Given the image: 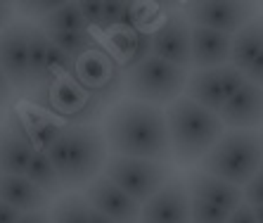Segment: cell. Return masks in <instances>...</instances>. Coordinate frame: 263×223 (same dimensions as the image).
<instances>
[{
  "mask_svg": "<svg viewBox=\"0 0 263 223\" xmlns=\"http://www.w3.org/2000/svg\"><path fill=\"white\" fill-rule=\"evenodd\" d=\"M104 140L111 155L171 161L166 112L138 100H121L104 117Z\"/></svg>",
  "mask_w": 263,
  "mask_h": 223,
  "instance_id": "1",
  "label": "cell"
},
{
  "mask_svg": "<svg viewBox=\"0 0 263 223\" xmlns=\"http://www.w3.org/2000/svg\"><path fill=\"white\" fill-rule=\"evenodd\" d=\"M166 124L171 138V157L180 166H195L226 136V126L216 112H209L190 98H178L166 107Z\"/></svg>",
  "mask_w": 263,
  "mask_h": 223,
  "instance_id": "2",
  "label": "cell"
},
{
  "mask_svg": "<svg viewBox=\"0 0 263 223\" xmlns=\"http://www.w3.org/2000/svg\"><path fill=\"white\" fill-rule=\"evenodd\" d=\"M261 133H256V131H226V136L199 161V171L245 190L247 183L261 171Z\"/></svg>",
  "mask_w": 263,
  "mask_h": 223,
  "instance_id": "3",
  "label": "cell"
},
{
  "mask_svg": "<svg viewBox=\"0 0 263 223\" xmlns=\"http://www.w3.org/2000/svg\"><path fill=\"white\" fill-rule=\"evenodd\" d=\"M190 69H180L159 57H147L123 76V93L128 100H138L152 107H168L185 95Z\"/></svg>",
  "mask_w": 263,
  "mask_h": 223,
  "instance_id": "4",
  "label": "cell"
},
{
  "mask_svg": "<svg viewBox=\"0 0 263 223\" xmlns=\"http://www.w3.org/2000/svg\"><path fill=\"white\" fill-rule=\"evenodd\" d=\"M64 145H67V180L64 190L88 188L92 180L102 176L104 164L109 159V147L102 128L95 124L64 126Z\"/></svg>",
  "mask_w": 263,
  "mask_h": 223,
  "instance_id": "5",
  "label": "cell"
},
{
  "mask_svg": "<svg viewBox=\"0 0 263 223\" xmlns=\"http://www.w3.org/2000/svg\"><path fill=\"white\" fill-rule=\"evenodd\" d=\"M107 178L119 185L130 199L138 205H145L152 199L164 185L173 180V171L168 161H152V159H133V157L109 155L102 171Z\"/></svg>",
  "mask_w": 263,
  "mask_h": 223,
  "instance_id": "6",
  "label": "cell"
},
{
  "mask_svg": "<svg viewBox=\"0 0 263 223\" xmlns=\"http://www.w3.org/2000/svg\"><path fill=\"white\" fill-rule=\"evenodd\" d=\"M73 81L79 83L88 95L107 105L119 88H123V67L117 62L107 48L95 45L88 52L73 60Z\"/></svg>",
  "mask_w": 263,
  "mask_h": 223,
  "instance_id": "7",
  "label": "cell"
},
{
  "mask_svg": "<svg viewBox=\"0 0 263 223\" xmlns=\"http://www.w3.org/2000/svg\"><path fill=\"white\" fill-rule=\"evenodd\" d=\"M245 74L237 71L233 64L192 71L187 79V86H185V98H190L199 107L218 114L228 100L245 86Z\"/></svg>",
  "mask_w": 263,
  "mask_h": 223,
  "instance_id": "8",
  "label": "cell"
},
{
  "mask_svg": "<svg viewBox=\"0 0 263 223\" xmlns=\"http://www.w3.org/2000/svg\"><path fill=\"white\" fill-rule=\"evenodd\" d=\"M183 14L190 22V26H202V29L235 36L242 26H247L256 17V7L249 5V3L211 0V3H190V5H185Z\"/></svg>",
  "mask_w": 263,
  "mask_h": 223,
  "instance_id": "9",
  "label": "cell"
},
{
  "mask_svg": "<svg viewBox=\"0 0 263 223\" xmlns=\"http://www.w3.org/2000/svg\"><path fill=\"white\" fill-rule=\"evenodd\" d=\"M41 102L50 109H55L57 114L69 119V124L76 126H88L98 119L100 109H102V102L95 100L92 95H88L83 88L73 81V76L60 81L55 88H50L45 95H41Z\"/></svg>",
  "mask_w": 263,
  "mask_h": 223,
  "instance_id": "10",
  "label": "cell"
},
{
  "mask_svg": "<svg viewBox=\"0 0 263 223\" xmlns=\"http://www.w3.org/2000/svg\"><path fill=\"white\" fill-rule=\"evenodd\" d=\"M190 29L192 26L183 12L166 14L164 22L152 31V55L180 69H192Z\"/></svg>",
  "mask_w": 263,
  "mask_h": 223,
  "instance_id": "11",
  "label": "cell"
},
{
  "mask_svg": "<svg viewBox=\"0 0 263 223\" xmlns=\"http://www.w3.org/2000/svg\"><path fill=\"white\" fill-rule=\"evenodd\" d=\"M33 24L14 22L0 33V69L14 90L29 88V38Z\"/></svg>",
  "mask_w": 263,
  "mask_h": 223,
  "instance_id": "12",
  "label": "cell"
},
{
  "mask_svg": "<svg viewBox=\"0 0 263 223\" xmlns=\"http://www.w3.org/2000/svg\"><path fill=\"white\" fill-rule=\"evenodd\" d=\"M190 202L185 180L173 178L142 205L138 223H190Z\"/></svg>",
  "mask_w": 263,
  "mask_h": 223,
  "instance_id": "13",
  "label": "cell"
},
{
  "mask_svg": "<svg viewBox=\"0 0 263 223\" xmlns=\"http://www.w3.org/2000/svg\"><path fill=\"white\" fill-rule=\"evenodd\" d=\"M83 197L88 199V205L95 211L104 214L107 218L117 223H138L140 221V209L135 199H130L119 185H114L107 176H98L90 185L86 188Z\"/></svg>",
  "mask_w": 263,
  "mask_h": 223,
  "instance_id": "14",
  "label": "cell"
},
{
  "mask_svg": "<svg viewBox=\"0 0 263 223\" xmlns=\"http://www.w3.org/2000/svg\"><path fill=\"white\" fill-rule=\"evenodd\" d=\"M36 155V145L29 131L22 126L17 114L0 126V171L3 176H26L31 159Z\"/></svg>",
  "mask_w": 263,
  "mask_h": 223,
  "instance_id": "15",
  "label": "cell"
},
{
  "mask_svg": "<svg viewBox=\"0 0 263 223\" xmlns=\"http://www.w3.org/2000/svg\"><path fill=\"white\" fill-rule=\"evenodd\" d=\"M218 117L230 131H254L263 126V88L245 81V86L228 100Z\"/></svg>",
  "mask_w": 263,
  "mask_h": 223,
  "instance_id": "16",
  "label": "cell"
},
{
  "mask_svg": "<svg viewBox=\"0 0 263 223\" xmlns=\"http://www.w3.org/2000/svg\"><path fill=\"white\" fill-rule=\"evenodd\" d=\"M190 60L192 71H204V69H216L230 64V52H233V36L202 26L190 29Z\"/></svg>",
  "mask_w": 263,
  "mask_h": 223,
  "instance_id": "17",
  "label": "cell"
},
{
  "mask_svg": "<svg viewBox=\"0 0 263 223\" xmlns=\"http://www.w3.org/2000/svg\"><path fill=\"white\" fill-rule=\"evenodd\" d=\"M187 192L192 199H202L206 205H214L218 209H226L233 214L237 207L245 205V190L237 185H230L226 180L214 178L204 171H192L185 180Z\"/></svg>",
  "mask_w": 263,
  "mask_h": 223,
  "instance_id": "18",
  "label": "cell"
},
{
  "mask_svg": "<svg viewBox=\"0 0 263 223\" xmlns=\"http://www.w3.org/2000/svg\"><path fill=\"white\" fill-rule=\"evenodd\" d=\"M109 52L128 71L135 64L145 62L147 57H152V33H145L140 29L109 31Z\"/></svg>",
  "mask_w": 263,
  "mask_h": 223,
  "instance_id": "19",
  "label": "cell"
},
{
  "mask_svg": "<svg viewBox=\"0 0 263 223\" xmlns=\"http://www.w3.org/2000/svg\"><path fill=\"white\" fill-rule=\"evenodd\" d=\"M0 199L14 207L22 214L45 211L50 207V197L41 188H36L26 176H3L0 180Z\"/></svg>",
  "mask_w": 263,
  "mask_h": 223,
  "instance_id": "20",
  "label": "cell"
},
{
  "mask_svg": "<svg viewBox=\"0 0 263 223\" xmlns=\"http://www.w3.org/2000/svg\"><path fill=\"white\" fill-rule=\"evenodd\" d=\"M263 50V17L256 14L247 26H242L233 36V52H230V64L237 71L245 74L249 64L256 60V55Z\"/></svg>",
  "mask_w": 263,
  "mask_h": 223,
  "instance_id": "21",
  "label": "cell"
},
{
  "mask_svg": "<svg viewBox=\"0 0 263 223\" xmlns=\"http://www.w3.org/2000/svg\"><path fill=\"white\" fill-rule=\"evenodd\" d=\"M90 211L92 207L88 205V199L79 192L64 195L57 199L52 211H50V221L52 223H90Z\"/></svg>",
  "mask_w": 263,
  "mask_h": 223,
  "instance_id": "22",
  "label": "cell"
},
{
  "mask_svg": "<svg viewBox=\"0 0 263 223\" xmlns=\"http://www.w3.org/2000/svg\"><path fill=\"white\" fill-rule=\"evenodd\" d=\"M26 178H29L36 188H41L48 197L60 195V192L64 190L60 178H57V174H55V166L50 164L48 155H45L43 150H36V155H33L29 169H26Z\"/></svg>",
  "mask_w": 263,
  "mask_h": 223,
  "instance_id": "23",
  "label": "cell"
},
{
  "mask_svg": "<svg viewBox=\"0 0 263 223\" xmlns=\"http://www.w3.org/2000/svg\"><path fill=\"white\" fill-rule=\"evenodd\" d=\"M43 33H67V31H83L88 29L86 19L79 10V3H64L55 14L41 22Z\"/></svg>",
  "mask_w": 263,
  "mask_h": 223,
  "instance_id": "24",
  "label": "cell"
},
{
  "mask_svg": "<svg viewBox=\"0 0 263 223\" xmlns=\"http://www.w3.org/2000/svg\"><path fill=\"white\" fill-rule=\"evenodd\" d=\"M50 52V38L43 33L41 26L33 24L31 29V38H29V88H36L41 74H43L45 60Z\"/></svg>",
  "mask_w": 263,
  "mask_h": 223,
  "instance_id": "25",
  "label": "cell"
},
{
  "mask_svg": "<svg viewBox=\"0 0 263 223\" xmlns=\"http://www.w3.org/2000/svg\"><path fill=\"white\" fill-rule=\"evenodd\" d=\"M50 38V43L57 45L60 50H64L67 55H71L73 60H79L83 52H88L90 48L98 45L95 36H92L90 29H83V31H67V33H45Z\"/></svg>",
  "mask_w": 263,
  "mask_h": 223,
  "instance_id": "26",
  "label": "cell"
},
{
  "mask_svg": "<svg viewBox=\"0 0 263 223\" xmlns=\"http://www.w3.org/2000/svg\"><path fill=\"white\" fill-rule=\"evenodd\" d=\"M62 128L64 126H60V124H55L52 119H48V117H38V119H33L29 124V136H31V140L33 143H38L41 147L38 150H48L50 145L55 143L57 138L62 136Z\"/></svg>",
  "mask_w": 263,
  "mask_h": 223,
  "instance_id": "27",
  "label": "cell"
},
{
  "mask_svg": "<svg viewBox=\"0 0 263 223\" xmlns=\"http://www.w3.org/2000/svg\"><path fill=\"white\" fill-rule=\"evenodd\" d=\"M228 221H230V211L206 205L202 199H192L190 202V223H228Z\"/></svg>",
  "mask_w": 263,
  "mask_h": 223,
  "instance_id": "28",
  "label": "cell"
},
{
  "mask_svg": "<svg viewBox=\"0 0 263 223\" xmlns=\"http://www.w3.org/2000/svg\"><path fill=\"white\" fill-rule=\"evenodd\" d=\"M62 5H64V3H55V0H48V3H19L17 12L26 14V17H38L43 22V19H48L50 14H55Z\"/></svg>",
  "mask_w": 263,
  "mask_h": 223,
  "instance_id": "29",
  "label": "cell"
},
{
  "mask_svg": "<svg viewBox=\"0 0 263 223\" xmlns=\"http://www.w3.org/2000/svg\"><path fill=\"white\" fill-rule=\"evenodd\" d=\"M245 202L249 207H263V171H258L245 185Z\"/></svg>",
  "mask_w": 263,
  "mask_h": 223,
  "instance_id": "30",
  "label": "cell"
},
{
  "mask_svg": "<svg viewBox=\"0 0 263 223\" xmlns=\"http://www.w3.org/2000/svg\"><path fill=\"white\" fill-rule=\"evenodd\" d=\"M79 10L86 19L88 29L90 26H102V17H104V3H79Z\"/></svg>",
  "mask_w": 263,
  "mask_h": 223,
  "instance_id": "31",
  "label": "cell"
},
{
  "mask_svg": "<svg viewBox=\"0 0 263 223\" xmlns=\"http://www.w3.org/2000/svg\"><path fill=\"white\" fill-rule=\"evenodd\" d=\"M245 79L254 86H261L263 88V50L256 55V60L249 64V69L245 71Z\"/></svg>",
  "mask_w": 263,
  "mask_h": 223,
  "instance_id": "32",
  "label": "cell"
},
{
  "mask_svg": "<svg viewBox=\"0 0 263 223\" xmlns=\"http://www.w3.org/2000/svg\"><path fill=\"white\" fill-rule=\"evenodd\" d=\"M228 223H258L256 221V214H254V207H249L245 202L242 207H237V209L230 214V221Z\"/></svg>",
  "mask_w": 263,
  "mask_h": 223,
  "instance_id": "33",
  "label": "cell"
},
{
  "mask_svg": "<svg viewBox=\"0 0 263 223\" xmlns=\"http://www.w3.org/2000/svg\"><path fill=\"white\" fill-rule=\"evenodd\" d=\"M12 95H14L12 83H10V79L5 76V71L0 69V107H5L7 102L12 100Z\"/></svg>",
  "mask_w": 263,
  "mask_h": 223,
  "instance_id": "34",
  "label": "cell"
},
{
  "mask_svg": "<svg viewBox=\"0 0 263 223\" xmlns=\"http://www.w3.org/2000/svg\"><path fill=\"white\" fill-rule=\"evenodd\" d=\"M19 218H22V211H17L14 207L0 199V223H17Z\"/></svg>",
  "mask_w": 263,
  "mask_h": 223,
  "instance_id": "35",
  "label": "cell"
},
{
  "mask_svg": "<svg viewBox=\"0 0 263 223\" xmlns=\"http://www.w3.org/2000/svg\"><path fill=\"white\" fill-rule=\"evenodd\" d=\"M14 7L7 5V3H0V33L5 31L10 24H14Z\"/></svg>",
  "mask_w": 263,
  "mask_h": 223,
  "instance_id": "36",
  "label": "cell"
},
{
  "mask_svg": "<svg viewBox=\"0 0 263 223\" xmlns=\"http://www.w3.org/2000/svg\"><path fill=\"white\" fill-rule=\"evenodd\" d=\"M17 223H52L48 211H31V214H22Z\"/></svg>",
  "mask_w": 263,
  "mask_h": 223,
  "instance_id": "37",
  "label": "cell"
},
{
  "mask_svg": "<svg viewBox=\"0 0 263 223\" xmlns=\"http://www.w3.org/2000/svg\"><path fill=\"white\" fill-rule=\"evenodd\" d=\"M90 223H117V221H111V218H107L104 214H100V211L92 209L90 211Z\"/></svg>",
  "mask_w": 263,
  "mask_h": 223,
  "instance_id": "38",
  "label": "cell"
},
{
  "mask_svg": "<svg viewBox=\"0 0 263 223\" xmlns=\"http://www.w3.org/2000/svg\"><path fill=\"white\" fill-rule=\"evenodd\" d=\"M254 214H256V221L263 223V207H254Z\"/></svg>",
  "mask_w": 263,
  "mask_h": 223,
  "instance_id": "39",
  "label": "cell"
},
{
  "mask_svg": "<svg viewBox=\"0 0 263 223\" xmlns=\"http://www.w3.org/2000/svg\"><path fill=\"white\" fill-rule=\"evenodd\" d=\"M261 145H263V133H261Z\"/></svg>",
  "mask_w": 263,
  "mask_h": 223,
  "instance_id": "40",
  "label": "cell"
},
{
  "mask_svg": "<svg viewBox=\"0 0 263 223\" xmlns=\"http://www.w3.org/2000/svg\"><path fill=\"white\" fill-rule=\"evenodd\" d=\"M0 180H3V171H0Z\"/></svg>",
  "mask_w": 263,
  "mask_h": 223,
  "instance_id": "41",
  "label": "cell"
},
{
  "mask_svg": "<svg viewBox=\"0 0 263 223\" xmlns=\"http://www.w3.org/2000/svg\"><path fill=\"white\" fill-rule=\"evenodd\" d=\"M261 171H263V161H261Z\"/></svg>",
  "mask_w": 263,
  "mask_h": 223,
  "instance_id": "42",
  "label": "cell"
}]
</instances>
